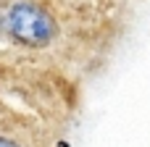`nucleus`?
<instances>
[{"mask_svg": "<svg viewBox=\"0 0 150 147\" xmlns=\"http://www.w3.org/2000/svg\"><path fill=\"white\" fill-rule=\"evenodd\" d=\"M3 26L13 39H18L21 45H29V47H45L55 37L53 16L29 0H18L11 5Z\"/></svg>", "mask_w": 150, "mask_h": 147, "instance_id": "1", "label": "nucleus"}, {"mask_svg": "<svg viewBox=\"0 0 150 147\" xmlns=\"http://www.w3.org/2000/svg\"><path fill=\"white\" fill-rule=\"evenodd\" d=\"M0 147H18V145L11 142V139H3V137H0Z\"/></svg>", "mask_w": 150, "mask_h": 147, "instance_id": "2", "label": "nucleus"}, {"mask_svg": "<svg viewBox=\"0 0 150 147\" xmlns=\"http://www.w3.org/2000/svg\"><path fill=\"white\" fill-rule=\"evenodd\" d=\"M3 32H5V26H3V18H0V37H3Z\"/></svg>", "mask_w": 150, "mask_h": 147, "instance_id": "3", "label": "nucleus"}]
</instances>
